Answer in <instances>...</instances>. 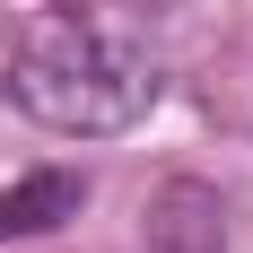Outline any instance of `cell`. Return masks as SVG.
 <instances>
[{
  "label": "cell",
  "instance_id": "2",
  "mask_svg": "<svg viewBox=\"0 0 253 253\" xmlns=\"http://www.w3.org/2000/svg\"><path fill=\"white\" fill-rule=\"evenodd\" d=\"M140 245L149 253H227V201L201 175H166L149 218H140Z\"/></svg>",
  "mask_w": 253,
  "mask_h": 253
},
{
  "label": "cell",
  "instance_id": "3",
  "mask_svg": "<svg viewBox=\"0 0 253 253\" xmlns=\"http://www.w3.org/2000/svg\"><path fill=\"white\" fill-rule=\"evenodd\" d=\"M79 201H87V175L44 166V175H26L18 192H0V236H44V227H61V218H79Z\"/></svg>",
  "mask_w": 253,
  "mask_h": 253
},
{
  "label": "cell",
  "instance_id": "1",
  "mask_svg": "<svg viewBox=\"0 0 253 253\" xmlns=\"http://www.w3.org/2000/svg\"><path fill=\"white\" fill-rule=\"evenodd\" d=\"M157 61L87 9H35L9 52V105L61 140H114L157 105Z\"/></svg>",
  "mask_w": 253,
  "mask_h": 253
}]
</instances>
